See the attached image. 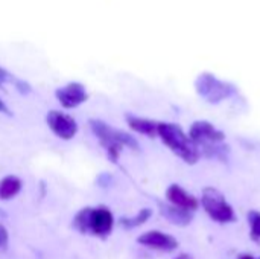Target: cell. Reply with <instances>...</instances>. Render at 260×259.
<instances>
[{"label":"cell","mask_w":260,"mask_h":259,"mask_svg":"<svg viewBox=\"0 0 260 259\" xmlns=\"http://www.w3.org/2000/svg\"><path fill=\"white\" fill-rule=\"evenodd\" d=\"M126 124L128 127L143 136L148 137H157V130H158V122L152 121V119H146V118H140V116H134V114H126Z\"/></svg>","instance_id":"7c38bea8"},{"label":"cell","mask_w":260,"mask_h":259,"mask_svg":"<svg viewBox=\"0 0 260 259\" xmlns=\"http://www.w3.org/2000/svg\"><path fill=\"white\" fill-rule=\"evenodd\" d=\"M158 208H160V214L169 221L172 223L174 226H178V227H186L192 223L193 220V212H189V211H184V209H180V208H175L169 203H158Z\"/></svg>","instance_id":"8fae6325"},{"label":"cell","mask_w":260,"mask_h":259,"mask_svg":"<svg viewBox=\"0 0 260 259\" xmlns=\"http://www.w3.org/2000/svg\"><path fill=\"white\" fill-rule=\"evenodd\" d=\"M239 259H256L254 256H251V255H242V256H239Z\"/></svg>","instance_id":"44dd1931"},{"label":"cell","mask_w":260,"mask_h":259,"mask_svg":"<svg viewBox=\"0 0 260 259\" xmlns=\"http://www.w3.org/2000/svg\"><path fill=\"white\" fill-rule=\"evenodd\" d=\"M55 96L64 108H76L88 98L87 90L81 82H69L67 85L58 89L55 92Z\"/></svg>","instance_id":"9c48e42d"},{"label":"cell","mask_w":260,"mask_h":259,"mask_svg":"<svg viewBox=\"0 0 260 259\" xmlns=\"http://www.w3.org/2000/svg\"><path fill=\"white\" fill-rule=\"evenodd\" d=\"M166 203L189 211V212H195L200 208V200L192 195L190 192H187L184 188H181L180 185H171L166 189Z\"/></svg>","instance_id":"30bf717a"},{"label":"cell","mask_w":260,"mask_h":259,"mask_svg":"<svg viewBox=\"0 0 260 259\" xmlns=\"http://www.w3.org/2000/svg\"><path fill=\"white\" fill-rule=\"evenodd\" d=\"M151 217H152V209L143 208L136 214V217H123V218H120V226L123 229H126V231H131V229H136V227H140L142 224H145Z\"/></svg>","instance_id":"5bb4252c"},{"label":"cell","mask_w":260,"mask_h":259,"mask_svg":"<svg viewBox=\"0 0 260 259\" xmlns=\"http://www.w3.org/2000/svg\"><path fill=\"white\" fill-rule=\"evenodd\" d=\"M157 137L183 162L189 165H195L201 159V153L198 147L190 140L184 130L172 122H158Z\"/></svg>","instance_id":"3957f363"},{"label":"cell","mask_w":260,"mask_h":259,"mask_svg":"<svg viewBox=\"0 0 260 259\" xmlns=\"http://www.w3.org/2000/svg\"><path fill=\"white\" fill-rule=\"evenodd\" d=\"M88 124H90L91 133L101 142L108 159L113 163H116L119 160V156H120L123 148L139 150V142L136 140L134 136L122 131V130L113 128L101 119H90Z\"/></svg>","instance_id":"7a4b0ae2"},{"label":"cell","mask_w":260,"mask_h":259,"mask_svg":"<svg viewBox=\"0 0 260 259\" xmlns=\"http://www.w3.org/2000/svg\"><path fill=\"white\" fill-rule=\"evenodd\" d=\"M175 259H193L190 255H187V253H181L178 258H175Z\"/></svg>","instance_id":"ffe728a7"},{"label":"cell","mask_w":260,"mask_h":259,"mask_svg":"<svg viewBox=\"0 0 260 259\" xmlns=\"http://www.w3.org/2000/svg\"><path fill=\"white\" fill-rule=\"evenodd\" d=\"M14 82H15V87L18 89V92H20V93H23V95H27V93L30 92V87H29V84H27V82H24V81H20V79H15Z\"/></svg>","instance_id":"e0dca14e"},{"label":"cell","mask_w":260,"mask_h":259,"mask_svg":"<svg viewBox=\"0 0 260 259\" xmlns=\"http://www.w3.org/2000/svg\"><path fill=\"white\" fill-rule=\"evenodd\" d=\"M0 113H2V114H6V116H11V114H12L11 110H9V107H8L2 99H0Z\"/></svg>","instance_id":"d6986e66"},{"label":"cell","mask_w":260,"mask_h":259,"mask_svg":"<svg viewBox=\"0 0 260 259\" xmlns=\"http://www.w3.org/2000/svg\"><path fill=\"white\" fill-rule=\"evenodd\" d=\"M200 205L204 212L216 223L227 224L236 220V214L233 206L225 200V197L215 188H206L201 194Z\"/></svg>","instance_id":"5b68a950"},{"label":"cell","mask_w":260,"mask_h":259,"mask_svg":"<svg viewBox=\"0 0 260 259\" xmlns=\"http://www.w3.org/2000/svg\"><path fill=\"white\" fill-rule=\"evenodd\" d=\"M248 224H250V237L253 241H260V212L250 211L248 212Z\"/></svg>","instance_id":"9a60e30c"},{"label":"cell","mask_w":260,"mask_h":259,"mask_svg":"<svg viewBox=\"0 0 260 259\" xmlns=\"http://www.w3.org/2000/svg\"><path fill=\"white\" fill-rule=\"evenodd\" d=\"M23 182L17 176H6L0 180V200L8 202L21 192Z\"/></svg>","instance_id":"4fadbf2b"},{"label":"cell","mask_w":260,"mask_h":259,"mask_svg":"<svg viewBox=\"0 0 260 259\" xmlns=\"http://www.w3.org/2000/svg\"><path fill=\"white\" fill-rule=\"evenodd\" d=\"M46 122L50 131L61 140H72L78 133V122L59 110H50L46 116Z\"/></svg>","instance_id":"8992f818"},{"label":"cell","mask_w":260,"mask_h":259,"mask_svg":"<svg viewBox=\"0 0 260 259\" xmlns=\"http://www.w3.org/2000/svg\"><path fill=\"white\" fill-rule=\"evenodd\" d=\"M73 227L82 235L107 238L114 227V215L105 208H84L73 218Z\"/></svg>","instance_id":"277c9868"},{"label":"cell","mask_w":260,"mask_h":259,"mask_svg":"<svg viewBox=\"0 0 260 259\" xmlns=\"http://www.w3.org/2000/svg\"><path fill=\"white\" fill-rule=\"evenodd\" d=\"M137 243L146 249H152L165 253H171L178 247V241L172 235L165 234L161 231H148L137 238Z\"/></svg>","instance_id":"ba28073f"},{"label":"cell","mask_w":260,"mask_h":259,"mask_svg":"<svg viewBox=\"0 0 260 259\" xmlns=\"http://www.w3.org/2000/svg\"><path fill=\"white\" fill-rule=\"evenodd\" d=\"M9 243V234L3 224H0V249H5Z\"/></svg>","instance_id":"2e32d148"},{"label":"cell","mask_w":260,"mask_h":259,"mask_svg":"<svg viewBox=\"0 0 260 259\" xmlns=\"http://www.w3.org/2000/svg\"><path fill=\"white\" fill-rule=\"evenodd\" d=\"M187 136L198 147L201 156L225 160L229 153L227 147L224 145L225 134L209 121H195L190 125Z\"/></svg>","instance_id":"6da1fadb"},{"label":"cell","mask_w":260,"mask_h":259,"mask_svg":"<svg viewBox=\"0 0 260 259\" xmlns=\"http://www.w3.org/2000/svg\"><path fill=\"white\" fill-rule=\"evenodd\" d=\"M197 90L206 101H209L212 104H218V102L227 99L233 93L232 87H229L227 84H224V82H221L212 76L200 78Z\"/></svg>","instance_id":"52a82bcc"},{"label":"cell","mask_w":260,"mask_h":259,"mask_svg":"<svg viewBox=\"0 0 260 259\" xmlns=\"http://www.w3.org/2000/svg\"><path fill=\"white\" fill-rule=\"evenodd\" d=\"M9 79H11V81L14 79V78L11 76V73H8L5 69L0 67V85H3V84H5L6 81H9Z\"/></svg>","instance_id":"ac0fdd59"}]
</instances>
